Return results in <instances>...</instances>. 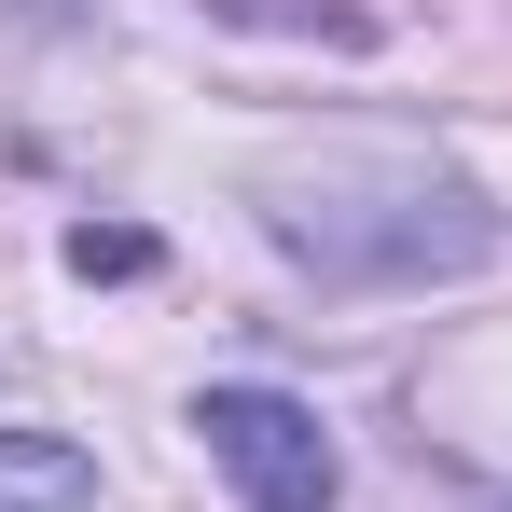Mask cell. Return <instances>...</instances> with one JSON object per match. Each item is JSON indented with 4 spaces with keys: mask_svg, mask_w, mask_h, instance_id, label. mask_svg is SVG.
Wrapping results in <instances>:
<instances>
[{
    "mask_svg": "<svg viewBox=\"0 0 512 512\" xmlns=\"http://www.w3.org/2000/svg\"><path fill=\"white\" fill-rule=\"evenodd\" d=\"M194 443H208V471L236 485V512H333L346 499V457L319 402H291V388H263V374H222V388H194Z\"/></svg>",
    "mask_w": 512,
    "mask_h": 512,
    "instance_id": "7a4b0ae2",
    "label": "cell"
},
{
    "mask_svg": "<svg viewBox=\"0 0 512 512\" xmlns=\"http://www.w3.org/2000/svg\"><path fill=\"white\" fill-rule=\"evenodd\" d=\"M0 512H97V457L70 429H0Z\"/></svg>",
    "mask_w": 512,
    "mask_h": 512,
    "instance_id": "3957f363",
    "label": "cell"
},
{
    "mask_svg": "<svg viewBox=\"0 0 512 512\" xmlns=\"http://www.w3.org/2000/svg\"><path fill=\"white\" fill-rule=\"evenodd\" d=\"M263 236L333 277V291H416V277H471L499 263V208L485 180L429 167V153H319V167H263L250 180Z\"/></svg>",
    "mask_w": 512,
    "mask_h": 512,
    "instance_id": "6da1fadb",
    "label": "cell"
},
{
    "mask_svg": "<svg viewBox=\"0 0 512 512\" xmlns=\"http://www.w3.org/2000/svg\"><path fill=\"white\" fill-rule=\"evenodd\" d=\"M139 263H153L139 222H70V277H139Z\"/></svg>",
    "mask_w": 512,
    "mask_h": 512,
    "instance_id": "277c9868",
    "label": "cell"
}]
</instances>
